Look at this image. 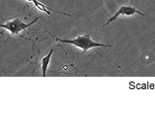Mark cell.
Wrapping results in <instances>:
<instances>
[{"instance_id": "1", "label": "cell", "mask_w": 155, "mask_h": 134, "mask_svg": "<svg viewBox=\"0 0 155 134\" xmlns=\"http://www.w3.org/2000/svg\"><path fill=\"white\" fill-rule=\"evenodd\" d=\"M50 35L53 38V40L56 42H60L63 44H68V45H72L78 49L81 50L82 54H85L87 51H89L90 49H93V48H98V47H103V48H110L111 45H107V44H102V43L95 42L91 39L90 34H84V35H78L76 38H73V39H62V38H58L53 36L51 33H50Z\"/></svg>"}, {"instance_id": "2", "label": "cell", "mask_w": 155, "mask_h": 134, "mask_svg": "<svg viewBox=\"0 0 155 134\" xmlns=\"http://www.w3.org/2000/svg\"><path fill=\"white\" fill-rule=\"evenodd\" d=\"M39 20H40V18L37 17L34 21L26 23V22H22L18 17H16L15 18H13V20L6 22L5 23H0V27L9 31L12 35H18L21 31H25L28 27H30L32 25H34V23Z\"/></svg>"}, {"instance_id": "3", "label": "cell", "mask_w": 155, "mask_h": 134, "mask_svg": "<svg viewBox=\"0 0 155 134\" xmlns=\"http://www.w3.org/2000/svg\"><path fill=\"white\" fill-rule=\"evenodd\" d=\"M135 14H138V15H140V16H144L142 12L137 10V9H136L135 7H133V6H125V5H122V6H120V8L118 9L117 11H116L115 14H114L113 17H110L109 18L108 22H107L103 26H106V25H110V22H114L116 18L121 17V16H123V17H131V16L135 15Z\"/></svg>"}, {"instance_id": "4", "label": "cell", "mask_w": 155, "mask_h": 134, "mask_svg": "<svg viewBox=\"0 0 155 134\" xmlns=\"http://www.w3.org/2000/svg\"><path fill=\"white\" fill-rule=\"evenodd\" d=\"M52 54H53V50H51L50 52L41 59V68H42V74H43L44 77L47 75L48 67V64H50V62H51V59Z\"/></svg>"}, {"instance_id": "5", "label": "cell", "mask_w": 155, "mask_h": 134, "mask_svg": "<svg viewBox=\"0 0 155 134\" xmlns=\"http://www.w3.org/2000/svg\"><path fill=\"white\" fill-rule=\"evenodd\" d=\"M5 33H4V31H2V30H0V35H4Z\"/></svg>"}, {"instance_id": "6", "label": "cell", "mask_w": 155, "mask_h": 134, "mask_svg": "<svg viewBox=\"0 0 155 134\" xmlns=\"http://www.w3.org/2000/svg\"><path fill=\"white\" fill-rule=\"evenodd\" d=\"M27 1H29V2H32V3H33L34 0H27Z\"/></svg>"}]
</instances>
